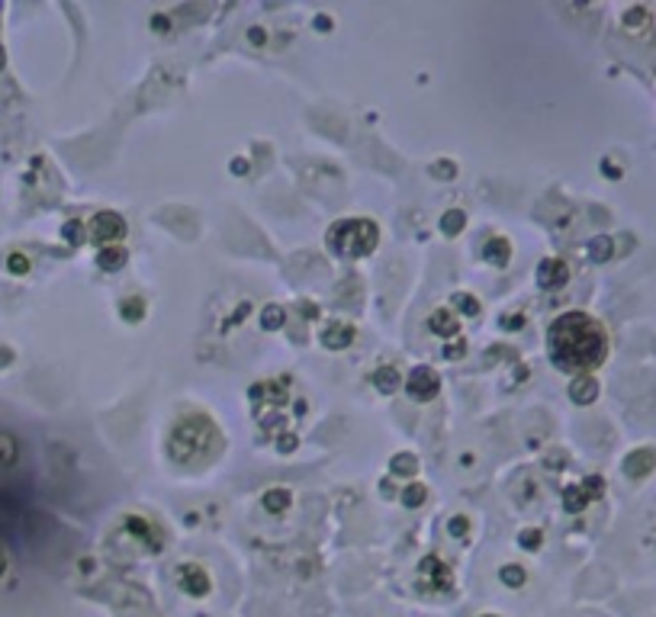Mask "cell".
Returning <instances> with one entry per match:
<instances>
[{
	"mask_svg": "<svg viewBox=\"0 0 656 617\" xmlns=\"http://www.w3.org/2000/svg\"><path fill=\"white\" fill-rule=\"evenodd\" d=\"M547 353L550 363L563 373H592L608 353V334L602 321L585 312H563L547 328Z\"/></svg>",
	"mask_w": 656,
	"mask_h": 617,
	"instance_id": "obj_1",
	"label": "cell"
},
{
	"mask_svg": "<svg viewBox=\"0 0 656 617\" xmlns=\"http://www.w3.org/2000/svg\"><path fill=\"white\" fill-rule=\"evenodd\" d=\"M216 443H219L216 424H212L203 411H190V415H184L171 428L167 453H171V460H177V463H197V460H206V456L216 450Z\"/></svg>",
	"mask_w": 656,
	"mask_h": 617,
	"instance_id": "obj_2",
	"label": "cell"
},
{
	"mask_svg": "<svg viewBox=\"0 0 656 617\" xmlns=\"http://www.w3.org/2000/svg\"><path fill=\"white\" fill-rule=\"evenodd\" d=\"M325 241L338 257L357 261V257L373 254V248H377V241H379V229H377V222H370V219H338V222L328 229Z\"/></svg>",
	"mask_w": 656,
	"mask_h": 617,
	"instance_id": "obj_3",
	"label": "cell"
},
{
	"mask_svg": "<svg viewBox=\"0 0 656 617\" xmlns=\"http://www.w3.org/2000/svg\"><path fill=\"white\" fill-rule=\"evenodd\" d=\"M87 238L96 244H103V248H109V244H116L119 238H126V219L113 209L96 212L87 225Z\"/></svg>",
	"mask_w": 656,
	"mask_h": 617,
	"instance_id": "obj_4",
	"label": "cell"
},
{
	"mask_svg": "<svg viewBox=\"0 0 656 617\" xmlns=\"http://www.w3.org/2000/svg\"><path fill=\"white\" fill-rule=\"evenodd\" d=\"M405 389H409V396L415 398V402H431V398L437 396V389H441V376H437V370H431L428 363H422L409 373Z\"/></svg>",
	"mask_w": 656,
	"mask_h": 617,
	"instance_id": "obj_5",
	"label": "cell"
},
{
	"mask_svg": "<svg viewBox=\"0 0 656 617\" xmlns=\"http://www.w3.org/2000/svg\"><path fill=\"white\" fill-rule=\"evenodd\" d=\"M177 588L184 591V595H190V598H203V595H209V576H206V569H199L197 563H180L177 566Z\"/></svg>",
	"mask_w": 656,
	"mask_h": 617,
	"instance_id": "obj_6",
	"label": "cell"
},
{
	"mask_svg": "<svg viewBox=\"0 0 656 617\" xmlns=\"http://www.w3.org/2000/svg\"><path fill=\"white\" fill-rule=\"evenodd\" d=\"M566 283H570V267H566V261H560V257H544V261L537 264V286L544 289V293L563 289Z\"/></svg>",
	"mask_w": 656,
	"mask_h": 617,
	"instance_id": "obj_7",
	"label": "cell"
},
{
	"mask_svg": "<svg viewBox=\"0 0 656 617\" xmlns=\"http://www.w3.org/2000/svg\"><path fill=\"white\" fill-rule=\"evenodd\" d=\"M428 582H431V591H434V588L447 591L450 588V569L437 556H424L422 566H418V585L424 588Z\"/></svg>",
	"mask_w": 656,
	"mask_h": 617,
	"instance_id": "obj_8",
	"label": "cell"
},
{
	"mask_svg": "<svg viewBox=\"0 0 656 617\" xmlns=\"http://www.w3.org/2000/svg\"><path fill=\"white\" fill-rule=\"evenodd\" d=\"M351 341H354V328L347 321H328L322 328V344L328 351H344V347H351Z\"/></svg>",
	"mask_w": 656,
	"mask_h": 617,
	"instance_id": "obj_9",
	"label": "cell"
},
{
	"mask_svg": "<svg viewBox=\"0 0 656 617\" xmlns=\"http://www.w3.org/2000/svg\"><path fill=\"white\" fill-rule=\"evenodd\" d=\"M428 325H431V331L441 334V338H457V334H460V318H457L450 308H444V306L431 312Z\"/></svg>",
	"mask_w": 656,
	"mask_h": 617,
	"instance_id": "obj_10",
	"label": "cell"
},
{
	"mask_svg": "<svg viewBox=\"0 0 656 617\" xmlns=\"http://www.w3.org/2000/svg\"><path fill=\"white\" fill-rule=\"evenodd\" d=\"M595 396H598V383H595V376L592 373H582V376H576L572 379V386H570V398L576 405H589V402H595Z\"/></svg>",
	"mask_w": 656,
	"mask_h": 617,
	"instance_id": "obj_11",
	"label": "cell"
},
{
	"mask_svg": "<svg viewBox=\"0 0 656 617\" xmlns=\"http://www.w3.org/2000/svg\"><path fill=\"white\" fill-rule=\"evenodd\" d=\"M261 505L267 508L270 514H287L289 505H293V492H289L287 486H274V488H267V492H264Z\"/></svg>",
	"mask_w": 656,
	"mask_h": 617,
	"instance_id": "obj_12",
	"label": "cell"
},
{
	"mask_svg": "<svg viewBox=\"0 0 656 617\" xmlns=\"http://www.w3.org/2000/svg\"><path fill=\"white\" fill-rule=\"evenodd\" d=\"M482 257L492 267H508V261H512V241L508 238H489L486 248H482Z\"/></svg>",
	"mask_w": 656,
	"mask_h": 617,
	"instance_id": "obj_13",
	"label": "cell"
},
{
	"mask_svg": "<svg viewBox=\"0 0 656 617\" xmlns=\"http://www.w3.org/2000/svg\"><path fill=\"white\" fill-rule=\"evenodd\" d=\"M653 460H656V450H634V453H627V460H624V473L627 476H647L650 469H653Z\"/></svg>",
	"mask_w": 656,
	"mask_h": 617,
	"instance_id": "obj_14",
	"label": "cell"
},
{
	"mask_svg": "<svg viewBox=\"0 0 656 617\" xmlns=\"http://www.w3.org/2000/svg\"><path fill=\"white\" fill-rule=\"evenodd\" d=\"M129 261L126 248H119V244H109V248H100V254H96V267L106 270V274H116V270H122Z\"/></svg>",
	"mask_w": 656,
	"mask_h": 617,
	"instance_id": "obj_15",
	"label": "cell"
},
{
	"mask_svg": "<svg viewBox=\"0 0 656 617\" xmlns=\"http://www.w3.org/2000/svg\"><path fill=\"white\" fill-rule=\"evenodd\" d=\"M373 386H377L383 396H389V392H396L399 386H402V376H399L396 366H379V370L373 373Z\"/></svg>",
	"mask_w": 656,
	"mask_h": 617,
	"instance_id": "obj_16",
	"label": "cell"
},
{
	"mask_svg": "<svg viewBox=\"0 0 656 617\" xmlns=\"http://www.w3.org/2000/svg\"><path fill=\"white\" fill-rule=\"evenodd\" d=\"M287 325V308L277 306V302H270V306L261 308V328L264 331H277V328Z\"/></svg>",
	"mask_w": 656,
	"mask_h": 617,
	"instance_id": "obj_17",
	"label": "cell"
},
{
	"mask_svg": "<svg viewBox=\"0 0 656 617\" xmlns=\"http://www.w3.org/2000/svg\"><path fill=\"white\" fill-rule=\"evenodd\" d=\"M389 473L392 476H415L418 473V456L415 453H392L389 460Z\"/></svg>",
	"mask_w": 656,
	"mask_h": 617,
	"instance_id": "obj_18",
	"label": "cell"
},
{
	"mask_svg": "<svg viewBox=\"0 0 656 617\" xmlns=\"http://www.w3.org/2000/svg\"><path fill=\"white\" fill-rule=\"evenodd\" d=\"M463 225H467V212H463V209H447L441 216V231H444V235H450V238L460 235Z\"/></svg>",
	"mask_w": 656,
	"mask_h": 617,
	"instance_id": "obj_19",
	"label": "cell"
},
{
	"mask_svg": "<svg viewBox=\"0 0 656 617\" xmlns=\"http://www.w3.org/2000/svg\"><path fill=\"white\" fill-rule=\"evenodd\" d=\"M585 505H589V492H585L582 486H566V492H563V508L566 511H582Z\"/></svg>",
	"mask_w": 656,
	"mask_h": 617,
	"instance_id": "obj_20",
	"label": "cell"
},
{
	"mask_svg": "<svg viewBox=\"0 0 656 617\" xmlns=\"http://www.w3.org/2000/svg\"><path fill=\"white\" fill-rule=\"evenodd\" d=\"M119 315L126 321H141V315H145V299L141 296H129V299L119 302Z\"/></svg>",
	"mask_w": 656,
	"mask_h": 617,
	"instance_id": "obj_21",
	"label": "cell"
},
{
	"mask_svg": "<svg viewBox=\"0 0 656 617\" xmlns=\"http://www.w3.org/2000/svg\"><path fill=\"white\" fill-rule=\"evenodd\" d=\"M424 498H428V488H424L422 482H409V486L402 488V505L405 508H418Z\"/></svg>",
	"mask_w": 656,
	"mask_h": 617,
	"instance_id": "obj_22",
	"label": "cell"
},
{
	"mask_svg": "<svg viewBox=\"0 0 656 617\" xmlns=\"http://www.w3.org/2000/svg\"><path fill=\"white\" fill-rule=\"evenodd\" d=\"M450 302H454V306L460 308L467 318L479 315V302H476V296H469V293H454V296H450Z\"/></svg>",
	"mask_w": 656,
	"mask_h": 617,
	"instance_id": "obj_23",
	"label": "cell"
},
{
	"mask_svg": "<svg viewBox=\"0 0 656 617\" xmlns=\"http://www.w3.org/2000/svg\"><path fill=\"white\" fill-rule=\"evenodd\" d=\"M499 578L505 585H512V588H521V585H525V569H521L518 563H508V566H502Z\"/></svg>",
	"mask_w": 656,
	"mask_h": 617,
	"instance_id": "obj_24",
	"label": "cell"
},
{
	"mask_svg": "<svg viewBox=\"0 0 656 617\" xmlns=\"http://www.w3.org/2000/svg\"><path fill=\"white\" fill-rule=\"evenodd\" d=\"M518 543H521V550H540V543H544V533H540L537 527H525V531L518 533Z\"/></svg>",
	"mask_w": 656,
	"mask_h": 617,
	"instance_id": "obj_25",
	"label": "cell"
},
{
	"mask_svg": "<svg viewBox=\"0 0 656 617\" xmlns=\"http://www.w3.org/2000/svg\"><path fill=\"white\" fill-rule=\"evenodd\" d=\"M589 254H592V261H608L611 257V238H595V241L589 244Z\"/></svg>",
	"mask_w": 656,
	"mask_h": 617,
	"instance_id": "obj_26",
	"label": "cell"
},
{
	"mask_svg": "<svg viewBox=\"0 0 656 617\" xmlns=\"http://www.w3.org/2000/svg\"><path fill=\"white\" fill-rule=\"evenodd\" d=\"M64 241H71V244H81V241H87V235H84V225L81 222H74V219H71V222H64Z\"/></svg>",
	"mask_w": 656,
	"mask_h": 617,
	"instance_id": "obj_27",
	"label": "cell"
},
{
	"mask_svg": "<svg viewBox=\"0 0 656 617\" xmlns=\"http://www.w3.org/2000/svg\"><path fill=\"white\" fill-rule=\"evenodd\" d=\"M463 353H467V341H457V344L444 347V357L447 360H457V357H463Z\"/></svg>",
	"mask_w": 656,
	"mask_h": 617,
	"instance_id": "obj_28",
	"label": "cell"
},
{
	"mask_svg": "<svg viewBox=\"0 0 656 617\" xmlns=\"http://www.w3.org/2000/svg\"><path fill=\"white\" fill-rule=\"evenodd\" d=\"M296 443H299V437L296 434H283V441H277V450H280V453H293Z\"/></svg>",
	"mask_w": 656,
	"mask_h": 617,
	"instance_id": "obj_29",
	"label": "cell"
},
{
	"mask_svg": "<svg viewBox=\"0 0 656 617\" xmlns=\"http://www.w3.org/2000/svg\"><path fill=\"white\" fill-rule=\"evenodd\" d=\"M10 270L13 274H26V270H29V261H26L23 254H13L10 257Z\"/></svg>",
	"mask_w": 656,
	"mask_h": 617,
	"instance_id": "obj_30",
	"label": "cell"
},
{
	"mask_svg": "<svg viewBox=\"0 0 656 617\" xmlns=\"http://www.w3.org/2000/svg\"><path fill=\"white\" fill-rule=\"evenodd\" d=\"M447 531L454 533V537H457V533H467V518H454V521L447 524Z\"/></svg>",
	"mask_w": 656,
	"mask_h": 617,
	"instance_id": "obj_31",
	"label": "cell"
},
{
	"mask_svg": "<svg viewBox=\"0 0 656 617\" xmlns=\"http://www.w3.org/2000/svg\"><path fill=\"white\" fill-rule=\"evenodd\" d=\"M547 466H550V469H563L566 466V453H550V456H547Z\"/></svg>",
	"mask_w": 656,
	"mask_h": 617,
	"instance_id": "obj_32",
	"label": "cell"
},
{
	"mask_svg": "<svg viewBox=\"0 0 656 617\" xmlns=\"http://www.w3.org/2000/svg\"><path fill=\"white\" fill-rule=\"evenodd\" d=\"M315 29H332V16H315Z\"/></svg>",
	"mask_w": 656,
	"mask_h": 617,
	"instance_id": "obj_33",
	"label": "cell"
},
{
	"mask_svg": "<svg viewBox=\"0 0 656 617\" xmlns=\"http://www.w3.org/2000/svg\"><path fill=\"white\" fill-rule=\"evenodd\" d=\"M248 42H254V45H264V29H251V32H248Z\"/></svg>",
	"mask_w": 656,
	"mask_h": 617,
	"instance_id": "obj_34",
	"label": "cell"
},
{
	"mask_svg": "<svg viewBox=\"0 0 656 617\" xmlns=\"http://www.w3.org/2000/svg\"><path fill=\"white\" fill-rule=\"evenodd\" d=\"M431 171H434V174H444V177H450V174H454V164H434Z\"/></svg>",
	"mask_w": 656,
	"mask_h": 617,
	"instance_id": "obj_35",
	"label": "cell"
},
{
	"mask_svg": "<svg viewBox=\"0 0 656 617\" xmlns=\"http://www.w3.org/2000/svg\"><path fill=\"white\" fill-rule=\"evenodd\" d=\"M4 569H6V556H4V550H0V576H4Z\"/></svg>",
	"mask_w": 656,
	"mask_h": 617,
	"instance_id": "obj_36",
	"label": "cell"
},
{
	"mask_svg": "<svg viewBox=\"0 0 656 617\" xmlns=\"http://www.w3.org/2000/svg\"><path fill=\"white\" fill-rule=\"evenodd\" d=\"M486 617H499V614H486Z\"/></svg>",
	"mask_w": 656,
	"mask_h": 617,
	"instance_id": "obj_37",
	"label": "cell"
},
{
	"mask_svg": "<svg viewBox=\"0 0 656 617\" xmlns=\"http://www.w3.org/2000/svg\"><path fill=\"white\" fill-rule=\"evenodd\" d=\"M0 64H4V55H0Z\"/></svg>",
	"mask_w": 656,
	"mask_h": 617,
	"instance_id": "obj_38",
	"label": "cell"
}]
</instances>
